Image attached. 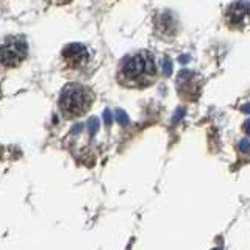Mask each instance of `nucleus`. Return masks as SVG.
Wrapping results in <instances>:
<instances>
[{"label":"nucleus","instance_id":"obj_1","mask_svg":"<svg viewBox=\"0 0 250 250\" xmlns=\"http://www.w3.org/2000/svg\"><path fill=\"white\" fill-rule=\"evenodd\" d=\"M157 68L149 52H139L125 58L119 72L122 85L133 88H145L155 82Z\"/></svg>","mask_w":250,"mask_h":250},{"label":"nucleus","instance_id":"obj_2","mask_svg":"<svg viewBox=\"0 0 250 250\" xmlns=\"http://www.w3.org/2000/svg\"><path fill=\"white\" fill-rule=\"evenodd\" d=\"M92 104V94L89 89L78 83H69L64 86L60 95V108L66 117L83 116Z\"/></svg>","mask_w":250,"mask_h":250},{"label":"nucleus","instance_id":"obj_3","mask_svg":"<svg viewBox=\"0 0 250 250\" xmlns=\"http://www.w3.org/2000/svg\"><path fill=\"white\" fill-rule=\"evenodd\" d=\"M28 46L24 38L20 36H13V38L5 39L2 46V63L6 68H16L27 58Z\"/></svg>","mask_w":250,"mask_h":250},{"label":"nucleus","instance_id":"obj_4","mask_svg":"<svg viewBox=\"0 0 250 250\" xmlns=\"http://www.w3.org/2000/svg\"><path fill=\"white\" fill-rule=\"evenodd\" d=\"M225 22L233 30H242L250 24V5L244 0L233 2L225 11Z\"/></svg>","mask_w":250,"mask_h":250},{"label":"nucleus","instance_id":"obj_5","mask_svg":"<svg viewBox=\"0 0 250 250\" xmlns=\"http://www.w3.org/2000/svg\"><path fill=\"white\" fill-rule=\"evenodd\" d=\"M61 56L68 68L75 69V68H82L83 64H86V61L89 60V52H88V49L83 46V44L73 42L63 49Z\"/></svg>","mask_w":250,"mask_h":250},{"label":"nucleus","instance_id":"obj_6","mask_svg":"<svg viewBox=\"0 0 250 250\" xmlns=\"http://www.w3.org/2000/svg\"><path fill=\"white\" fill-rule=\"evenodd\" d=\"M177 85H179L180 95L186 100H196L198 92H200V86H198L197 75L191 71H181L179 73Z\"/></svg>","mask_w":250,"mask_h":250},{"label":"nucleus","instance_id":"obj_7","mask_svg":"<svg viewBox=\"0 0 250 250\" xmlns=\"http://www.w3.org/2000/svg\"><path fill=\"white\" fill-rule=\"evenodd\" d=\"M155 28L160 36L169 38L177 33V20L171 13H161L155 19Z\"/></svg>","mask_w":250,"mask_h":250},{"label":"nucleus","instance_id":"obj_8","mask_svg":"<svg viewBox=\"0 0 250 250\" xmlns=\"http://www.w3.org/2000/svg\"><path fill=\"white\" fill-rule=\"evenodd\" d=\"M100 127V122L97 117H91L89 121H88V131H89V135L94 136L95 133H97V130Z\"/></svg>","mask_w":250,"mask_h":250},{"label":"nucleus","instance_id":"obj_9","mask_svg":"<svg viewBox=\"0 0 250 250\" xmlns=\"http://www.w3.org/2000/svg\"><path fill=\"white\" fill-rule=\"evenodd\" d=\"M114 114H116V121L119 122L121 125H127L128 124V116H127V113L124 111V109H116Z\"/></svg>","mask_w":250,"mask_h":250},{"label":"nucleus","instance_id":"obj_10","mask_svg":"<svg viewBox=\"0 0 250 250\" xmlns=\"http://www.w3.org/2000/svg\"><path fill=\"white\" fill-rule=\"evenodd\" d=\"M171 73H172V61L169 60L167 56H164V60H163V75L164 77H171Z\"/></svg>","mask_w":250,"mask_h":250},{"label":"nucleus","instance_id":"obj_11","mask_svg":"<svg viewBox=\"0 0 250 250\" xmlns=\"http://www.w3.org/2000/svg\"><path fill=\"white\" fill-rule=\"evenodd\" d=\"M104 121H105V125H107V127H109V125H111V122H113V116H111V111H109V109H105V111H104Z\"/></svg>","mask_w":250,"mask_h":250},{"label":"nucleus","instance_id":"obj_12","mask_svg":"<svg viewBox=\"0 0 250 250\" xmlns=\"http://www.w3.org/2000/svg\"><path fill=\"white\" fill-rule=\"evenodd\" d=\"M183 116H185V108H179V109H177V113L174 114V122L177 124Z\"/></svg>","mask_w":250,"mask_h":250},{"label":"nucleus","instance_id":"obj_13","mask_svg":"<svg viewBox=\"0 0 250 250\" xmlns=\"http://www.w3.org/2000/svg\"><path fill=\"white\" fill-rule=\"evenodd\" d=\"M249 149H250V141H249V139H242V141L239 143V150L247 152Z\"/></svg>","mask_w":250,"mask_h":250},{"label":"nucleus","instance_id":"obj_14","mask_svg":"<svg viewBox=\"0 0 250 250\" xmlns=\"http://www.w3.org/2000/svg\"><path fill=\"white\" fill-rule=\"evenodd\" d=\"M80 130H82V124H77V125H75V127H73V128H72V131H73V133H78V131H80Z\"/></svg>","mask_w":250,"mask_h":250},{"label":"nucleus","instance_id":"obj_15","mask_svg":"<svg viewBox=\"0 0 250 250\" xmlns=\"http://www.w3.org/2000/svg\"><path fill=\"white\" fill-rule=\"evenodd\" d=\"M244 130L247 131V133L250 135V121H247L246 124H244Z\"/></svg>","mask_w":250,"mask_h":250},{"label":"nucleus","instance_id":"obj_16","mask_svg":"<svg viewBox=\"0 0 250 250\" xmlns=\"http://www.w3.org/2000/svg\"><path fill=\"white\" fill-rule=\"evenodd\" d=\"M241 109H242V111H244V113H250V104L244 105V107H242Z\"/></svg>","mask_w":250,"mask_h":250},{"label":"nucleus","instance_id":"obj_17","mask_svg":"<svg viewBox=\"0 0 250 250\" xmlns=\"http://www.w3.org/2000/svg\"><path fill=\"white\" fill-rule=\"evenodd\" d=\"M213 250H222V247H217V249H213Z\"/></svg>","mask_w":250,"mask_h":250},{"label":"nucleus","instance_id":"obj_18","mask_svg":"<svg viewBox=\"0 0 250 250\" xmlns=\"http://www.w3.org/2000/svg\"><path fill=\"white\" fill-rule=\"evenodd\" d=\"M60 2H71V0H60Z\"/></svg>","mask_w":250,"mask_h":250}]
</instances>
